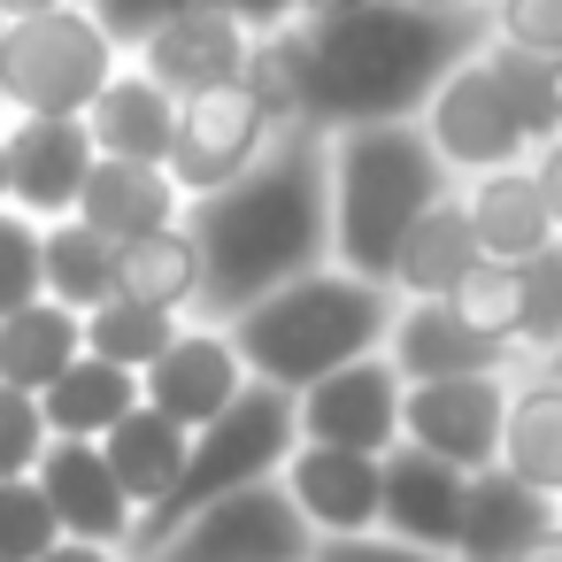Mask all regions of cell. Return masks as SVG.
<instances>
[{"mask_svg": "<svg viewBox=\"0 0 562 562\" xmlns=\"http://www.w3.org/2000/svg\"><path fill=\"white\" fill-rule=\"evenodd\" d=\"M485 40H501L516 55H539V63H562V0H493Z\"/></svg>", "mask_w": 562, "mask_h": 562, "instance_id": "cell-37", "label": "cell"}, {"mask_svg": "<svg viewBox=\"0 0 562 562\" xmlns=\"http://www.w3.org/2000/svg\"><path fill=\"white\" fill-rule=\"evenodd\" d=\"M539 370H554V378H562V339H554V347H547V362H539Z\"/></svg>", "mask_w": 562, "mask_h": 562, "instance_id": "cell-48", "label": "cell"}, {"mask_svg": "<svg viewBox=\"0 0 562 562\" xmlns=\"http://www.w3.org/2000/svg\"><path fill=\"white\" fill-rule=\"evenodd\" d=\"M393 316H401L393 285H370V278H347V270L324 262V270L278 285L270 301H255L247 316H232L224 331H232L255 385L308 393L316 378H331L362 355H385Z\"/></svg>", "mask_w": 562, "mask_h": 562, "instance_id": "cell-3", "label": "cell"}, {"mask_svg": "<svg viewBox=\"0 0 562 562\" xmlns=\"http://www.w3.org/2000/svg\"><path fill=\"white\" fill-rule=\"evenodd\" d=\"M162 93H209V86H232V78H247V63H255V32L247 24H232L224 9H209V0H193V9L170 24V32H155L139 55H132Z\"/></svg>", "mask_w": 562, "mask_h": 562, "instance_id": "cell-17", "label": "cell"}, {"mask_svg": "<svg viewBox=\"0 0 562 562\" xmlns=\"http://www.w3.org/2000/svg\"><path fill=\"white\" fill-rule=\"evenodd\" d=\"M477 262H485V255H477V232H470V216H462V193H439V201L416 216V232L401 239L385 285H393V301H447Z\"/></svg>", "mask_w": 562, "mask_h": 562, "instance_id": "cell-23", "label": "cell"}, {"mask_svg": "<svg viewBox=\"0 0 562 562\" xmlns=\"http://www.w3.org/2000/svg\"><path fill=\"white\" fill-rule=\"evenodd\" d=\"M308 562H454V554H424L393 531H355V539H316Z\"/></svg>", "mask_w": 562, "mask_h": 562, "instance_id": "cell-39", "label": "cell"}, {"mask_svg": "<svg viewBox=\"0 0 562 562\" xmlns=\"http://www.w3.org/2000/svg\"><path fill=\"white\" fill-rule=\"evenodd\" d=\"M416 132L431 139V155H439V170H447L454 186L493 178V170H524V162H531L524 124L508 116V101H501L493 70H485L477 55H470V63H454V70L439 78V93L416 109Z\"/></svg>", "mask_w": 562, "mask_h": 562, "instance_id": "cell-8", "label": "cell"}, {"mask_svg": "<svg viewBox=\"0 0 562 562\" xmlns=\"http://www.w3.org/2000/svg\"><path fill=\"white\" fill-rule=\"evenodd\" d=\"M247 385H255V378H247L232 331H224V324H186V331L170 339V355L139 378V401H147L155 416H170L178 431H201V424H216Z\"/></svg>", "mask_w": 562, "mask_h": 562, "instance_id": "cell-13", "label": "cell"}, {"mask_svg": "<svg viewBox=\"0 0 562 562\" xmlns=\"http://www.w3.org/2000/svg\"><path fill=\"white\" fill-rule=\"evenodd\" d=\"M40 408H47V431H55V439H109V431L139 408V378L86 355V362H70V370L40 393Z\"/></svg>", "mask_w": 562, "mask_h": 562, "instance_id": "cell-28", "label": "cell"}, {"mask_svg": "<svg viewBox=\"0 0 562 562\" xmlns=\"http://www.w3.org/2000/svg\"><path fill=\"white\" fill-rule=\"evenodd\" d=\"M385 362L408 378V385H431V378H516V355L493 347L485 331H470L447 301H401L393 331H385Z\"/></svg>", "mask_w": 562, "mask_h": 562, "instance_id": "cell-18", "label": "cell"}, {"mask_svg": "<svg viewBox=\"0 0 562 562\" xmlns=\"http://www.w3.org/2000/svg\"><path fill=\"white\" fill-rule=\"evenodd\" d=\"M86 9H93V24L116 40V55L132 63V55L155 40V32H170V24L193 9V0H86Z\"/></svg>", "mask_w": 562, "mask_h": 562, "instance_id": "cell-38", "label": "cell"}, {"mask_svg": "<svg viewBox=\"0 0 562 562\" xmlns=\"http://www.w3.org/2000/svg\"><path fill=\"white\" fill-rule=\"evenodd\" d=\"M186 447H193V431H178L170 416H155L147 401L101 439V454H109V470H116V485H124V501L147 516L170 485H178V470H186Z\"/></svg>", "mask_w": 562, "mask_h": 562, "instance_id": "cell-27", "label": "cell"}, {"mask_svg": "<svg viewBox=\"0 0 562 562\" xmlns=\"http://www.w3.org/2000/svg\"><path fill=\"white\" fill-rule=\"evenodd\" d=\"M47 9H70V0H0V24H24V16H47Z\"/></svg>", "mask_w": 562, "mask_h": 562, "instance_id": "cell-45", "label": "cell"}, {"mask_svg": "<svg viewBox=\"0 0 562 562\" xmlns=\"http://www.w3.org/2000/svg\"><path fill=\"white\" fill-rule=\"evenodd\" d=\"M462 508H470V470L424 454V447H393L385 454V508L378 531L424 547V554H454L462 547Z\"/></svg>", "mask_w": 562, "mask_h": 562, "instance_id": "cell-16", "label": "cell"}, {"mask_svg": "<svg viewBox=\"0 0 562 562\" xmlns=\"http://www.w3.org/2000/svg\"><path fill=\"white\" fill-rule=\"evenodd\" d=\"M209 9H224V16H232V24H247L255 40L293 32V0H209Z\"/></svg>", "mask_w": 562, "mask_h": 562, "instance_id": "cell-40", "label": "cell"}, {"mask_svg": "<svg viewBox=\"0 0 562 562\" xmlns=\"http://www.w3.org/2000/svg\"><path fill=\"white\" fill-rule=\"evenodd\" d=\"M70 362H86V316H70L63 301H32L0 316V385L47 393Z\"/></svg>", "mask_w": 562, "mask_h": 562, "instance_id": "cell-26", "label": "cell"}, {"mask_svg": "<svg viewBox=\"0 0 562 562\" xmlns=\"http://www.w3.org/2000/svg\"><path fill=\"white\" fill-rule=\"evenodd\" d=\"M531 178H539V193H547V209H554V224H562V139L531 155Z\"/></svg>", "mask_w": 562, "mask_h": 562, "instance_id": "cell-41", "label": "cell"}, {"mask_svg": "<svg viewBox=\"0 0 562 562\" xmlns=\"http://www.w3.org/2000/svg\"><path fill=\"white\" fill-rule=\"evenodd\" d=\"M554 516H562V508H554L547 493L516 485V477L493 462V470L470 477V508H462V547H454V562H516Z\"/></svg>", "mask_w": 562, "mask_h": 562, "instance_id": "cell-24", "label": "cell"}, {"mask_svg": "<svg viewBox=\"0 0 562 562\" xmlns=\"http://www.w3.org/2000/svg\"><path fill=\"white\" fill-rule=\"evenodd\" d=\"M293 447H301L293 393H278V385H247L216 424H201V431H193L178 485L139 516V531H132V554H124V562L155 554L186 516H201V508H216V501H232V493H247V485H270V477L285 470V454H293Z\"/></svg>", "mask_w": 562, "mask_h": 562, "instance_id": "cell-5", "label": "cell"}, {"mask_svg": "<svg viewBox=\"0 0 562 562\" xmlns=\"http://www.w3.org/2000/svg\"><path fill=\"white\" fill-rule=\"evenodd\" d=\"M270 147H278V116L262 109V93H255L247 78H232V86H209V93H186V101H178L170 178H178V193H186V209H193V201L224 193L232 178H247Z\"/></svg>", "mask_w": 562, "mask_h": 562, "instance_id": "cell-7", "label": "cell"}, {"mask_svg": "<svg viewBox=\"0 0 562 562\" xmlns=\"http://www.w3.org/2000/svg\"><path fill=\"white\" fill-rule=\"evenodd\" d=\"M454 193H462V216H470L485 262H531V255H547V247L562 239V224H554V209H547L531 162H524V170L470 178V186H454Z\"/></svg>", "mask_w": 562, "mask_h": 562, "instance_id": "cell-21", "label": "cell"}, {"mask_svg": "<svg viewBox=\"0 0 562 562\" xmlns=\"http://www.w3.org/2000/svg\"><path fill=\"white\" fill-rule=\"evenodd\" d=\"M0 209H9V139H0Z\"/></svg>", "mask_w": 562, "mask_h": 562, "instance_id": "cell-47", "label": "cell"}, {"mask_svg": "<svg viewBox=\"0 0 562 562\" xmlns=\"http://www.w3.org/2000/svg\"><path fill=\"white\" fill-rule=\"evenodd\" d=\"M347 9H355V0H293V24H331Z\"/></svg>", "mask_w": 562, "mask_h": 562, "instance_id": "cell-42", "label": "cell"}, {"mask_svg": "<svg viewBox=\"0 0 562 562\" xmlns=\"http://www.w3.org/2000/svg\"><path fill=\"white\" fill-rule=\"evenodd\" d=\"M55 547H63V524L40 477H0V562H47Z\"/></svg>", "mask_w": 562, "mask_h": 562, "instance_id": "cell-34", "label": "cell"}, {"mask_svg": "<svg viewBox=\"0 0 562 562\" xmlns=\"http://www.w3.org/2000/svg\"><path fill=\"white\" fill-rule=\"evenodd\" d=\"M454 193L416 124H362L331 139V270L385 285L416 216Z\"/></svg>", "mask_w": 562, "mask_h": 562, "instance_id": "cell-4", "label": "cell"}, {"mask_svg": "<svg viewBox=\"0 0 562 562\" xmlns=\"http://www.w3.org/2000/svg\"><path fill=\"white\" fill-rule=\"evenodd\" d=\"M554 93H562V63H554Z\"/></svg>", "mask_w": 562, "mask_h": 562, "instance_id": "cell-49", "label": "cell"}, {"mask_svg": "<svg viewBox=\"0 0 562 562\" xmlns=\"http://www.w3.org/2000/svg\"><path fill=\"white\" fill-rule=\"evenodd\" d=\"M178 331H186V316H162V308H147V301H101V308L86 316V355H93V362H116V370H132V378H147V370L170 355Z\"/></svg>", "mask_w": 562, "mask_h": 562, "instance_id": "cell-30", "label": "cell"}, {"mask_svg": "<svg viewBox=\"0 0 562 562\" xmlns=\"http://www.w3.org/2000/svg\"><path fill=\"white\" fill-rule=\"evenodd\" d=\"M9 139V209L32 224H63L78 216V193L93 178V132L86 116H0Z\"/></svg>", "mask_w": 562, "mask_h": 562, "instance_id": "cell-12", "label": "cell"}, {"mask_svg": "<svg viewBox=\"0 0 562 562\" xmlns=\"http://www.w3.org/2000/svg\"><path fill=\"white\" fill-rule=\"evenodd\" d=\"M116 70L124 55L86 0L0 24V116H86Z\"/></svg>", "mask_w": 562, "mask_h": 562, "instance_id": "cell-6", "label": "cell"}, {"mask_svg": "<svg viewBox=\"0 0 562 562\" xmlns=\"http://www.w3.org/2000/svg\"><path fill=\"white\" fill-rule=\"evenodd\" d=\"M516 270H524V324H516V370H539V362H547V347L562 339V239H554L547 255L516 262Z\"/></svg>", "mask_w": 562, "mask_h": 562, "instance_id": "cell-33", "label": "cell"}, {"mask_svg": "<svg viewBox=\"0 0 562 562\" xmlns=\"http://www.w3.org/2000/svg\"><path fill=\"white\" fill-rule=\"evenodd\" d=\"M32 301H47V285H40V224L0 209V316H16Z\"/></svg>", "mask_w": 562, "mask_h": 562, "instance_id": "cell-35", "label": "cell"}, {"mask_svg": "<svg viewBox=\"0 0 562 562\" xmlns=\"http://www.w3.org/2000/svg\"><path fill=\"white\" fill-rule=\"evenodd\" d=\"M501 470L562 508V378H554V370H516V378H508Z\"/></svg>", "mask_w": 562, "mask_h": 562, "instance_id": "cell-22", "label": "cell"}, {"mask_svg": "<svg viewBox=\"0 0 562 562\" xmlns=\"http://www.w3.org/2000/svg\"><path fill=\"white\" fill-rule=\"evenodd\" d=\"M501 424H508V370L501 378H431V385H408V401H401V447H424L470 477L501 462Z\"/></svg>", "mask_w": 562, "mask_h": 562, "instance_id": "cell-11", "label": "cell"}, {"mask_svg": "<svg viewBox=\"0 0 562 562\" xmlns=\"http://www.w3.org/2000/svg\"><path fill=\"white\" fill-rule=\"evenodd\" d=\"M516 562H562V516H554V524H547V531H539V539H531Z\"/></svg>", "mask_w": 562, "mask_h": 562, "instance_id": "cell-44", "label": "cell"}, {"mask_svg": "<svg viewBox=\"0 0 562 562\" xmlns=\"http://www.w3.org/2000/svg\"><path fill=\"white\" fill-rule=\"evenodd\" d=\"M401 401H408V378L385 355H362L316 378L308 393H293V424H301V447H347L385 462L401 447Z\"/></svg>", "mask_w": 562, "mask_h": 562, "instance_id": "cell-10", "label": "cell"}, {"mask_svg": "<svg viewBox=\"0 0 562 562\" xmlns=\"http://www.w3.org/2000/svg\"><path fill=\"white\" fill-rule=\"evenodd\" d=\"M47 447H55V431H47V408H40V393H16V385H0V477H32Z\"/></svg>", "mask_w": 562, "mask_h": 562, "instance_id": "cell-36", "label": "cell"}, {"mask_svg": "<svg viewBox=\"0 0 562 562\" xmlns=\"http://www.w3.org/2000/svg\"><path fill=\"white\" fill-rule=\"evenodd\" d=\"M301 101L293 124L308 132H362V124H416L454 63L477 55L470 16H424L401 0H355L331 24H293Z\"/></svg>", "mask_w": 562, "mask_h": 562, "instance_id": "cell-2", "label": "cell"}, {"mask_svg": "<svg viewBox=\"0 0 562 562\" xmlns=\"http://www.w3.org/2000/svg\"><path fill=\"white\" fill-rule=\"evenodd\" d=\"M447 308H454L470 331H485L493 347H508V355H516V324H524V270H516V262H477V270L447 293Z\"/></svg>", "mask_w": 562, "mask_h": 562, "instance_id": "cell-32", "label": "cell"}, {"mask_svg": "<svg viewBox=\"0 0 562 562\" xmlns=\"http://www.w3.org/2000/svg\"><path fill=\"white\" fill-rule=\"evenodd\" d=\"M86 132H93V155L101 162H162L170 170V147H178V93H162L139 63H124L101 101L86 109Z\"/></svg>", "mask_w": 562, "mask_h": 562, "instance_id": "cell-19", "label": "cell"}, {"mask_svg": "<svg viewBox=\"0 0 562 562\" xmlns=\"http://www.w3.org/2000/svg\"><path fill=\"white\" fill-rule=\"evenodd\" d=\"M186 224H193L201 270H209L201 316H216V324L247 316L278 285L331 262V147H316V132L301 124L247 178L193 201Z\"/></svg>", "mask_w": 562, "mask_h": 562, "instance_id": "cell-1", "label": "cell"}, {"mask_svg": "<svg viewBox=\"0 0 562 562\" xmlns=\"http://www.w3.org/2000/svg\"><path fill=\"white\" fill-rule=\"evenodd\" d=\"M201 285H209V270H201L193 224H170V232H147V239L116 247V301H147V308L193 324L201 316Z\"/></svg>", "mask_w": 562, "mask_h": 562, "instance_id": "cell-25", "label": "cell"}, {"mask_svg": "<svg viewBox=\"0 0 562 562\" xmlns=\"http://www.w3.org/2000/svg\"><path fill=\"white\" fill-rule=\"evenodd\" d=\"M401 9H424V16H477L485 0H401Z\"/></svg>", "mask_w": 562, "mask_h": 562, "instance_id": "cell-46", "label": "cell"}, {"mask_svg": "<svg viewBox=\"0 0 562 562\" xmlns=\"http://www.w3.org/2000/svg\"><path fill=\"white\" fill-rule=\"evenodd\" d=\"M285 501L301 508V524L316 539H355V531H378V508H385V462L378 454H347V447H293L285 470H278Z\"/></svg>", "mask_w": 562, "mask_h": 562, "instance_id": "cell-15", "label": "cell"}, {"mask_svg": "<svg viewBox=\"0 0 562 562\" xmlns=\"http://www.w3.org/2000/svg\"><path fill=\"white\" fill-rule=\"evenodd\" d=\"M78 224L101 232L109 247H132L147 232L186 224V193L162 162H93V178L78 193Z\"/></svg>", "mask_w": 562, "mask_h": 562, "instance_id": "cell-20", "label": "cell"}, {"mask_svg": "<svg viewBox=\"0 0 562 562\" xmlns=\"http://www.w3.org/2000/svg\"><path fill=\"white\" fill-rule=\"evenodd\" d=\"M316 554V531L301 524V508L285 501V485H247L201 516H186L155 554L139 562H308Z\"/></svg>", "mask_w": 562, "mask_h": 562, "instance_id": "cell-9", "label": "cell"}, {"mask_svg": "<svg viewBox=\"0 0 562 562\" xmlns=\"http://www.w3.org/2000/svg\"><path fill=\"white\" fill-rule=\"evenodd\" d=\"M32 477H40V493H47L63 539H86V547H116V554H132L139 508L124 501V485H116L101 439H55V447L40 454Z\"/></svg>", "mask_w": 562, "mask_h": 562, "instance_id": "cell-14", "label": "cell"}, {"mask_svg": "<svg viewBox=\"0 0 562 562\" xmlns=\"http://www.w3.org/2000/svg\"><path fill=\"white\" fill-rule=\"evenodd\" d=\"M477 63L493 70V86H501L508 116H516V124H524V139H531V155H539V147H554V139H562V93H554V63L516 55V47H501V40H477Z\"/></svg>", "mask_w": 562, "mask_h": 562, "instance_id": "cell-31", "label": "cell"}, {"mask_svg": "<svg viewBox=\"0 0 562 562\" xmlns=\"http://www.w3.org/2000/svg\"><path fill=\"white\" fill-rule=\"evenodd\" d=\"M47 562H124V554H116V547H86V539H63V547H55Z\"/></svg>", "mask_w": 562, "mask_h": 562, "instance_id": "cell-43", "label": "cell"}, {"mask_svg": "<svg viewBox=\"0 0 562 562\" xmlns=\"http://www.w3.org/2000/svg\"><path fill=\"white\" fill-rule=\"evenodd\" d=\"M40 285L47 301H63L70 316H93L101 301H116V247L101 232H86L78 216L40 224Z\"/></svg>", "mask_w": 562, "mask_h": 562, "instance_id": "cell-29", "label": "cell"}]
</instances>
